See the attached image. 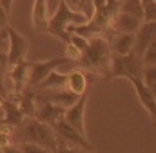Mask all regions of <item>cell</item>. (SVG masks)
<instances>
[{
    "instance_id": "3",
    "label": "cell",
    "mask_w": 156,
    "mask_h": 153,
    "mask_svg": "<svg viewBox=\"0 0 156 153\" xmlns=\"http://www.w3.org/2000/svg\"><path fill=\"white\" fill-rule=\"evenodd\" d=\"M18 128L20 129L16 131V135H18L20 142H33V144L44 146V148H47L51 151L58 144V137H56L55 129L49 124L40 122L38 118H35V117L26 118L22 122V126H18Z\"/></svg>"
},
{
    "instance_id": "19",
    "label": "cell",
    "mask_w": 156,
    "mask_h": 153,
    "mask_svg": "<svg viewBox=\"0 0 156 153\" xmlns=\"http://www.w3.org/2000/svg\"><path fill=\"white\" fill-rule=\"evenodd\" d=\"M140 78H142V82L153 91V95L156 97V66H144Z\"/></svg>"
},
{
    "instance_id": "18",
    "label": "cell",
    "mask_w": 156,
    "mask_h": 153,
    "mask_svg": "<svg viewBox=\"0 0 156 153\" xmlns=\"http://www.w3.org/2000/svg\"><path fill=\"white\" fill-rule=\"evenodd\" d=\"M62 2H64L71 11L87 17L89 20L94 17V0H62Z\"/></svg>"
},
{
    "instance_id": "30",
    "label": "cell",
    "mask_w": 156,
    "mask_h": 153,
    "mask_svg": "<svg viewBox=\"0 0 156 153\" xmlns=\"http://www.w3.org/2000/svg\"><path fill=\"white\" fill-rule=\"evenodd\" d=\"M4 120V111H2V100H0V122Z\"/></svg>"
},
{
    "instance_id": "10",
    "label": "cell",
    "mask_w": 156,
    "mask_h": 153,
    "mask_svg": "<svg viewBox=\"0 0 156 153\" xmlns=\"http://www.w3.org/2000/svg\"><path fill=\"white\" fill-rule=\"evenodd\" d=\"M142 22H144L142 17H136V15H131V13H125V11L118 9L115 13V17L111 18V22H109V28L115 33H133L134 35Z\"/></svg>"
},
{
    "instance_id": "13",
    "label": "cell",
    "mask_w": 156,
    "mask_h": 153,
    "mask_svg": "<svg viewBox=\"0 0 156 153\" xmlns=\"http://www.w3.org/2000/svg\"><path fill=\"white\" fill-rule=\"evenodd\" d=\"M66 89H69L71 93H75L76 97H82L85 93H89V78L87 71L83 68H71L67 71V84Z\"/></svg>"
},
{
    "instance_id": "2",
    "label": "cell",
    "mask_w": 156,
    "mask_h": 153,
    "mask_svg": "<svg viewBox=\"0 0 156 153\" xmlns=\"http://www.w3.org/2000/svg\"><path fill=\"white\" fill-rule=\"evenodd\" d=\"M85 22H89L87 17L71 11V9L60 0L56 11L51 15L49 22H47L45 33H49V35H53V37L60 38V40H64V42L67 44V42H69V35H71V28L80 26V24H85Z\"/></svg>"
},
{
    "instance_id": "1",
    "label": "cell",
    "mask_w": 156,
    "mask_h": 153,
    "mask_svg": "<svg viewBox=\"0 0 156 153\" xmlns=\"http://www.w3.org/2000/svg\"><path fill=\"white\" fill-rule=\"evenodd\" d=\"M111 58H113L111 42L105 37H93L89 38V46L82 53L78 64L87 73L91 71L94 75L107 76L109 75V68H111Z\"/></svg>"
},
{
    "instance_id": "21",
    "label": "cell",
    "mask_w": 156,
    "mask_h": 153,
    "mask_svg": "<svg viewBox=\"0 0 156 153\" xmlns=\"http://www.w3.org/2000/svg\"><path fill=\"white\" fill-rule=\"evenodd\" d=\"M142 20L144 22H156V0L142 6Z\"/></svg>"
},
{
    "instance_id": "16",
    "label": "cell",
    "mask_w": 156,
    "mask_h": 153,
    "mask_svg": "<svg viewBox=\"0 0 156 153\" xmlns=\"http://www.w3.org/2000/svg\"><path fill=\"white\" fill-rule=\"evenodd\" d=\"M113 55H129L134 51V35L133 33H116L111 42Z\"/></svg>"
},
{
    "instance_id": "12",
    "label": "cell",
    "mask_w": 156,
    "mask_h": 153,
    "mask_svg": "<svg viewBox=\"0 0 156 153\" xmlns=\"http://www.w3.org/2000/svg\"><path fill=\"white\" fill-rule=\"evenodd\" d=\"M66 108L53 104V102H37V110H35V118H38L40 122L49 124L51 128L55 124H58L60 120H64Z\"/></svg>"
},
{
    "instance_id": "11",
    "label": "cell",
    "mask_w": 156,
    "mask_h": 153,
    "mask_svg": "<svg viewBox=\"0 0 156 153\" xmlns=\"http://www.w3.org/2000/svg\"><path fill=\"white\" fill-rule=\"evenodd\" d=\"M29 64H31L29 60H22L15 66H9L11 71H9L7 78H9L11 88H13L9 93H20L29 86Z\"/></svg>"
},
{
    "instance_id": "25",
    "label": "cell",
    "mask_w": 156,
    "mask_h": 153,
    "mask_svg": "<svg viewBox=\"0 0 156 153\" xmlns=\"http://www.w3.org/2000/svg\"><path fill=\"white\" fill-rule=\"evenodd\" d=\"M9 69V58H7V53L5 51H0V80L2 82H5V78H7V71Z\"/></svg>"
},
{
    "instance_id": "24",
    "label": "cell",
    "mask_w": 156,
    "mask_h": 153,
    "mask_svg": "<svg viewBox=\"0 0 156 153\" xmlns=\"http://www.w3.org/2000/svg\"><path fill=\"white\" fill-rule=\"evenodd\" d=\"M51 153H82V148L71 146V144H67V142H64V140L58 139V144L55 146V150Z\"/></svg>"
},
{
    "instance_id": "27",
    "label": "cell",
    "mask_w": 156,
    "mask_h": 153,
    "mask_svg": "<svg viewBox=\"0 0 156 153\" xmlns=\"http://www.w3.org/2000/svg\"><path fill=\"white\" fill-rule=\"evenodd\" d=\"M13 4H15V0H0V7H2L5 13H11Z\"/></svg>"
},
{
    "instance_id": "20",
    "label": "cell",
    "mask_w": 156,
    "mask_h": 153,
    "mask_svg": "<svg viewBox=\"0 0 156 153\" xmlns=\"http://www.w3.org/2000/svg\"><path fill=\"white\" fill-rule=\"evenodd\" d=\"M144 66H156V38L145 47V51L140 57Z\"/></svg>"
},
{
    "instance_id": "4",
    "label": "cell",
    "mask_w": 156,
    "mask_h": 153,
    "mask_svg": "<svg viewBox=\"0 0 156 153\" xmlns=\"http://www.w3.org/2000/svg\"><path fill=\"white\" fill-rule=\"evenodd\" d=\"M142 68H144V64H142L140 57H136L134 53H129V55H113L107 78L131 80L134 76L142 75Z\"/></svg>"
},
{
    "instance_id": "17",
    "label": "cell",
    "mask_w": 156,
    "mask_h": 153,
    "mask_svg": "<svg viewBox=\"0 0 156 153\" xmlns=\"http://www.w3.org/2000/svg\"><path fill=\"white\" fill-rule=\"evenodd\" d=\"M66 84H67V73H62L60 68H56L45 76L37 88H40V89H64Z\"/></svg>"
},
{
    "instance_id": "31",
    "label": "cell",
    "mask_w": 156,
    "mask_h": 153,
    "mask_svg": "<svg viewBox=\"0 0 156 153\" xmlns=\"http://www.w3.org/2000/svg\"><path fill=\"white\" fill-rule=\"evenodd\" d=\"M149 2H154V0H140V4L144 6V4H149Z\"/></svg>"
},
{
    "instance_id": "7",
    "label": "cell",
    "mask_w": 156,
    "mask_h": 153,
    "mask_svg": "<svg viewBox=\"0 0 156 153\" xmlns=\"http://www.w3.org/2000/svg\"><path fill=\"white\" fill-rule=\"evenodd\" d=\"M87 97H89V93L78 97L76 102L73 106H69L66 110V113H64V120L69 126H73L76 131H80L82 135H85V137H87V131H85V106H87Z\"/></svg>"
},
{
    "instance_id": "26",
    "label": "cell",
    "mask_w": 156,
    "mask_h": 153,
    "mask_svg": "<svg viewBox=\"0 0 156 153\" xmlns=\"http://www.w3.org/2000/svg\"><path fill=\"white\" fill-rule=\"evenodd\" d=\"M7 20H9V13H5V11L0 7V31H4V29L9 26V22H7Z\"/></svg>"
},
{
    "instance_id": "28",
    "label": "cell",
    "mask_w": 156,
    "mask_h": 153,
    "mask_svg": "<svg viewBox=\"0 0 156 153\" xmlns=\"http://www.w3.org/2000/svg\"><path fill=\"white\" fill-rule=\"evenodd\" d=\"M0 153H22L18 146H5V148H0Z\"/></svg>"
},
{
    "instance_id": "22",
    "label": "cell",
    "mask_w": 156,
    "mask_h": 153,
    "mask_svg": "<svg viewBox=\"0 0 156 153\" xmlns=\"http://www.w3.org/2000/svg\"><path fill=\"white\" fill-rule=\"evenodd\" d=\"M69 44H73L80 53H83V51L87 49V46H89V38L82 37V35H78V33H71V35H69Z\"/></svg>"
},
{
    "instance_id": "15",
    "label": "cell",
    "mask_w": 156,
    "mask_h": 153,
    "mask_svg": "<svg viewBox=\"0 0 156 153\" xmlns=\"http://www.w3.org/2000/svg\"><path fill=\"white\" fill-rule=\"evenodd\" d=\"M51 18V11H49V0H35L33 2V9H31V20L37 31H45L47 22Z\"/></svg>"
},
{
    "instance_id": "8",
    "label": "cell",
    "mask_w": 156,
    "mask_h": 153,
    "mask_svg": "<svg viewBox=\"0 0 156 153\" xmlns=\"http://www.w3.org/2000/svg\"><path fill=\"white\" fill-rule=\"evenodd\" d=\"M53 129H55V133H56V137H58L60 140H64V142H67V144H71V146L82 148V150H91L89 139H87L85 135H82L80 131H76L73 126H69L66 120H60L58 124H55Z\"/></svg>"
},
{
    "instance_id": "14",
    "label": "cell",
    "mask_w": 156,
    "mask_h": 153,
    "mask_svg": "<svg viewBox=\"0 0 156 153\" xmlns=\"http://www.w3.org/2000/svg\"><path fill=\"white\" fill-rule=\"evenodd\" d=\"M156 38V22H142L138 31L134 33V55L142 57L145 47Z\"/></svg>"
},
{
    "instance_id": "29",
    "label": "cell",
    "mask_w": 156,
    "mask_h": 153,
    "mask_svg": "<svg viewBox=\"0 0 156 153\" xmlns=\"http://www.w3.org/2000/svg\"><path fill=\"white\" fill-rule=\"evenodd\" d=\"M127 4H140V0H118V7L120 6H127Z\"/></svg>"
},
{
    "instance_id": "5",
    "label": "cell",
    "mask_w": 156,
    "mask_h": 153,
    "mask_svg": "<svg viewBox=\"0 0 156 153\" xmlns=\"http://www.w3.org/2000/svg\"><path fill=\"white\" fill-rule=\"evenodd\" d=\"M7 37H9V44H7L9 66H15L22 60H27V55H29V49H31L29 38L24 37L22 33H18L11 26H7Z\"/></svg>"
},
{
    "instance_id": "23",
    "label": "cell",
    "mask_w": 156,
    "mask_h": 153,
    "mask_svg": "<svg viewBox=\"0 0 156 153\" xmlns=\"http://www.w3.org/2000/svg\"><path fill=\"white\" fill-rule=\"evenodd\" d=\"M18 148L22 153H51V150L38 146V144H33V142H20Z\"/></svg>"
},
{
    "instance_id": "6",
    "label": "cell",
    "mask_w": 156,
    "mask_h": 153,
    "mask_svg": "<svg viewBox=\"0 0 156 153\" xmlns=\"http://www.w3.org/2000/svg\"><path fill=\"white\" fill-rule=\"evenodd\" d=\"M69 64V60L64 57V58H51V60H37V62H31L29 64V86L31 88H37L40 86V82L49 75L53 69L60 68V66H66Z\"/></svg>"
},
{
    "instance_id": "9",
    "label": "cell",
    "mask_w": 156,
    "mask_h": 153,
    "mask_svg": "<svg viewBox=\"0 0 156 153\" xmlns=\"http://www.w3.org/2000/svg\"><path fill=\"white\" fill-rule=\"evenodd\" d=\"M129 82H131V86H133V89H134V93H136L138 102L142 104V108H144V110L147 111V115L156 122V97L153 95V91L142 82L140 76H134V78H131Z\"/></svg>"
},
{
    "instance_id": "32",
    "label": "cell",
    "mask_w": 156,
    "mask_h": 153,
    "mask_svg": "<svg viewBox=\"0 0 156 153\" xmlns=\"http://www.w3.org/2000/svg\"><path fill=\"white\" fill-rule=\"evenodd\" d=\"M82 153H93V151L91 150H85V151H82Z\"/></svg>"
}]
</instances>
